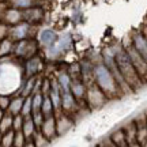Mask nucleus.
<instances>
[{
  "label": "nucleus",
  "instance_id": "4c0bfd02",
  "mask_svg": "<svg viewBox=\"0 0 147 147\" xmlns=\"http://www.w3.org/2000/svg\"><path fill=\"white\" fill-rule=\"evenodd\" d=\"M1 138H3V132L0 131V144H1Z\"/></svg>",
  "mask_w": 147,
  "mask_h": 147
},
{
  "label": "nucleus",
  "instance_id": "7ed1b4c3",
  "mask_svg": "<svg viewBox=\"0 0 147 147\" xmlns=\"http://www.w3.org/2000/svg\"><path fill=\"white\" fill-rule=\"evenodd\" d=\"M72 47V37L69 34H64L61 37H57L56 42L47 48V56L49 59H56L64 52H67Z\"/></svg>",
  "mask_w": 147,
  "mask_h": 147
},
{
  "label": "nucleus",
  "instance_id": "4468645a",
  "mask_svg": "<svg viewBox=\"0 0 147 147\" xmlns=\"http://www.w3.org/2000/svg\"><path fill=\"white\" fill-rule=\"evenodd\" d=\"M3 19L7 25H16V23H19V22L23 21V16H22V11L19 8H15V7H12V8H8V10H5L4 15H3Z\"/></svg>",
  "mask_w": 147,
  "mask_h": 147
},
{
  "label": "nucleus",
  "instance_id": "f257e3e1",
  "mask_svg": "<svg viewBox=\"0 0 147 147\" xmlns=\"http://www.w3.org/2000/svg\"><path fill=\"white\" fill-rule=\"evenodd\" d=\"M116 64H117V68L120 71L123 79L127 82V84L131 87V89H139L142 86L143 80L139 76L138 71L135 69L134 64H132L131 59L128 56L125 49H119L116 52Z\"/></svg>",
  "mask_w": 147,
  "mask_h": 147
},
{
  "label": "nucleus",
  "instance_id": "39448f33",
  "mask_svg": "<svg viewBox=\"0 0 147 147\" xmlns=\"http://www.w3.org/2000/svg\"><path fill=\"white\" fill-rule=\"evenodd\" d=\"M86 97H87V101H89V105L93 108V109H98L106 102V95L102 90L97 86L95 83L90 84L87 87V91H86Z\"/></svg>",
  "mask_w": 147,
  "mask_h": 147
},
{
  "label": "nucleus",
  "instance_id": "bb28decb",
  "mask_svg": "<svg viewBox=\"0 0 147 147\" xmlns=\"http://www.w3.org/2000/svg\"><path fill=\"white\" fill-rule=\"evenodd\" d=\"M10 3L15 8L25 10V8H29V7H32L34 4V0H10Z\"/></svg>",
  "mask_w": 147,
  "mask_h": 147
},
{
  "label": "nucleus",
  "instance_id": "e433bc0d",
  "mask_svg": "<svg viewBox=\"0 0 147 147\" xmlns=\"http://www.w3.org/2000/svg\"><path fill=\"white\" fill-rule=\"evenodd\" d=\"M143 36L146 37V40H147V26L144 27V29H143Z\"/></svg>",
  "mask_w": 147,
  "mask_h": 147
},
{
  "label": "nucleus",
  "instance_id": "f3484780",
  "mask_svg": "<svg viewBox=\"0 0 147 147\" xmlns=\"http://www.w3.org/2000/svg\"><path fill=\"white\" fill-rule=\"evenodd\" d=\"M56 128H57V134L61 135V134H65L68 129L72 128V123L67 117H60L59 120H56Z\"/></svg>",
  "mask_w": 147,
  "mask_h": 147
},
{
  "label": "nucleus",
  "instance_id": "c9c22d12",
  "mask_svg": "<svg viewBox=\"0 0 147 147\" xmlns=\"http://www.w3.org/2000/svg\"><path fill=\"white\" fill-rule=\"evenodd\" d=\"M3 116H4V110H3L1 108H0V120L3 119Z\"/></svg>",
  "mask_w": 147,
  "mask_h": 147
},
{
  "label": "nucleus",
  "instance_id": "a211bd4d",
  "mask_svg": "<svg viewBox=\"0 0 147 147\" xmlns=\"http://www.w3.org/2000/svg\"><path fill=\"white\" fill-rule=\"evenodd\" d=\"M23 101H25V97H16L14 100H11L10 102V106H8V112H10L11 115H18V113H21V109H22V105H23Z\"/></svg>",
  "mask_w": 147,
  "mask_h": 147
},
{
  "label": "nucleus",
  "instance_id": "473e14b6",
  "mask_svg": "<svg viewBox=\"0 0 147 147\" xmlns=\"http://www.w3.org/2000/svg\"><path fill=\"white\" fill-rule=\"evenodd\" d=\"M8 33H10V27H8V25H7L5 22H0V41L4 40L5 37L8 36Z\"/></svg>",
  "mask_w": 147,
  "mask_h": 147
},
{
  "label": "nucleus",
  "instance_id": "f8f14e48",
  "mask_svg": "<svg viewBox=\"0 0 147 147\" xmlns=\"http://www.w3.org/2000/svg\"><path fill=\"white\" fill-rule=\"evenodd\" d=\"M61 108L65 112H72L78 109V101L71 93V90L61 91Z\"/></svg>",
  "mask_w": 147,
  "mask_h": 147
},
{
  "label": "nucleus",
  "instance_id": "6e6552de",
  "mask_svg": "<svg viewBox=\"0 0 147 147\" xmlns=\"http://www.w3.org/2000/svg\"><path fill=\"white\" fill-rule=\"evenodd\" d=\"M42 68V60L38 56H32V57L27 59L26 64H25V75L26 78L30 76H37V74L41 71Z\"/></svg>",
  "mask_w": 147,
  "mask_h": 147
},
{
  "label": "nucleus",
  "instance_id": "7c9ffc66",
  "mask_svg": "<svg viewBox=\"0 0 147 147\" xmlns=\"http://www.w3.org/2000/svg\"><path fill=\"white\" fill-rule=\"evenodd\" d=\"M68 75L71 76V79L80 78V64H72V65H71V68H69Z\"/></svg>",
  "mask_w": 147,
  "mask_h": 147
},
{
  "label": "nucleus",
  "instance_id": "a878e982",
  "mask_svg": "<svg viewBox=\"0 0 147 147\" xmlns=\"http://www.w3.org/2000/svg\"><path fill=\"white\" fill-rule=\"evenodd\" d=\"M33 140H34V146H49V139L47 136H44V134L41 131L40 132H34V135H33Z\"/></svg>",
  "mask_w": 147,
  "mask_h": 147
},
{
  "label": "nucleus",
  "instance_id": "0eeeda50",
  "mask_svg": "<svg viewBox=\"0 0 147 147\" xmlns=\"http://www.w3.org/2000/svg\"><path fill=\"white\" fill-rule=\"evenodd\" d=\"M29 30H30V23H27V22H19V23L14 25L10 29L8 36L14 41H21V40H25L29 36Z\"/></svg>",
  "mask_w": 147,
  "mask_h": 147
},
{
  "label": "nucleus",
  "instance_id": "f03ea898",
  "mask_svg": "<svg viewBox=\"0 0 147 147\" xmlns=\"http://www.w3.org/2000/svg\"><path fill=\"white\" fill-rule=\"evenodd\" d=\"M93 76H94V83L105 93L106 97H115L119 91H121V87L119 86L113 74L110 72V69L105 65V63L95 64L93 68Z\"/></svg>",
  "mask_w": 147,
  "mask_h": 147
},
{
  "label": "nucleus",
  "instance_id": "4be33fe9",
  "mask_svg": "<svg viewBox=\"0 0 147 147\" xmlns=\"http://www.w3.org/2000/svg\"><path fill=\"white\" fill-rule=\"evenodd\" d=\"M36 80H37V76H30V78H27L25 86L22 87V97H29V95L33 94Z\"/></svg>",
  "mask_w": 147,
  "mask_h": 147
},
{
  "label": "nucleus",
  "instance_id": "72a5a7b5",
  "mask_svg": "<svg viewBox=\"0 0 147 147\" xmlns=\"http://www.w3.org/2000/svg\"><path fill=\"white\" fill-rule=\"evenodd\" d=\"M51 91V80L49 79H44L41 82V93L42 95H48Z\"/></svg>",
  "mask_w": 147,
  "mask_h": 147
},
{
  "label": "nucleus",
  "instance_id": "2f4dec72",
  "mask_svg": "<svg viewBox=\"0 0 147 147\" xmlns=\"http://www.w3.org/2000/svg\"><path fill=\"white\" fill-rule=\"evenodd\" d=\"M32 117H33V120H34L36 127H41L42 121H44V119H45V116L42 115L41 110H40V112H34V113H32Z\"/></svg>",
  "mask_w": 147,
  "mask_h": 147
},
{
  "label": "nucleus",
  "instance_id": "412c9836",
  "mask_svg": "<svg viewBox=\"0 0 147 147\" xmlns=\"http://www.w3.org/2000/svg\"><path fill=\"white\" fill-rule=\"evenodd\" d=\"M12 120H14V115H11L10 112L8 113H4L3 119L0 120V131L7 132L8 129H12Z\"/></svg>",
  "mask_w": 147,
  "mask_h": 147
},
{
  "label": "nucleus",
  "instance_id": "2eb2a0df",
  "mask_svg": "<svg viewBox=\"0 0 147 147\" xmlns=\"http://www.w3.org/2000/svg\"><path fill=\"white\" fill-rule=\"evenodd\" d=\"M56 40H57V34L52 29H44L40 33V42H41L42 47L45 48L51 47V45H53L56 42Z\"/></svg>",
  "mask_w": 147,
  "mask_h": 147
},
{
  "label": "nucleus",
  "instance_id": "aec40b11",
  "mask_svg": "<svg viewBox=\"0 0 147 147\" xmlns=\"http://www.w3.org/2000/svg\"><path fill=\"white\" fill-rule=\"evenodd\" d=\"M112 142H113V144H116V146H121V147L127 146L128 143H127V136H125L124 129H119V131L113 132V135H112Z\"/></svg>",
  "mask_w": 147,
  "mask_h": 147
},
{
  "label": "nucleus",
  "instance_id": "1a4fd4ad",
  "mask_svg": "<svg viewBox=\"0 0 147 147\" xmlns=\"http://www.w3.org/2000/svg\"><path fill=\"white\" fill-rule=\"evenodd\" d=\"M40 128H41V132L44 134V136H47L49 140L53 139V138L56 136V134H57L56 119H55L53 116H48V117H45Z\"/></svg>",
  "mask_w": 147,
  "mask_h": 147
},
{
  "label": "nucleus",
  "instance_id": "c756f323",
  "mask_svg": "<svg viewBox=\"0 0 147 147\" xmlns=\"http://www.w3.org/2000/svg\"><path fill=\"white\" fill-rule=\"evenodd\" d=\"M23 121H25V116H22L21 113L15 115L14 116V120H12V129H14V131H19V129H22Z\"/></svg>",
  "mask_w": 147,
  "mask_h": 147
},
{
  "label": "nucleus",
  "instance_id": "393cba45",
  "mask_svg": "<svg viewBox=\"0 0 147 147\" xmlns=\"http://www.w3.org/2000/svg\"><path fill=\"white\" fill-rule=\"evenodd\" d=\"M14 49V45H12V40H1L0 41V57L1 56H7L8 53Z\"/></svg>",
  "mask_w": 147,
  "mask_h": 147
},
{
  "label": "nucleus",
  "instance_id": "cd10ccee",
  "mask_svg": "<svg viewBox=\"0 0 147 147\" xmlns=\"http://www.w3.org/2000/svg\"><path fill=\"white\" fill-rule=\"evenodd\" d=\"M21 115L25 116V117L32 115V95L25 97V101H23V105H22L21 109Z\"/></svg>",
  "mask_w": 147,
  "mask_h": 147
},
{
  "label": "nucleus",
  "instance_id": "5701e85b",
  "mask_svg": "<svg viewBox=\"0 0 147 147\" xmlns=\"http://www.w3.org/2000/svg\"><path fill=\"white\" fill-rule=\"evenodd\" d=\"M57 82H59V86H60L61 91L71 90L69 89V86H71V76H69L68 74H60L57 76Z\"/></svg>",
  "mask_w": 147,
  "mask_h": 147
},
{
  "label": "nucleus",
  "instance_id": "9d476101",
  "mask_svg": "<svg viewBox=\"0 0 147 147\" xmlns=\"http://www.w3.org/2000/svg\"><path fill=\"white\" fill-rule=\"evenodd\" d=\"M132 45L135 47L138 53L144 59V61L147 63V40L143 36V33H135L134 38H132Z\"/></svg>",
  "mask_w": 147,
  "mask_h": 147
},
{
  "label": "nucleus",
  "instance_id": "20e7f679",
  "mask_svg": "<svg viewBox=\"0 0 147 147\" xmlns=\"http://www.w3.org/2000/svg\"><path fill=\"white\" fill-rule=\"evenodd\" d=\"M125 51H127V53H128L129 59H131V61H132V64H134L135 69H136L138 74H139V76L142 78L143 82H147V63L144 61V59L138 53V51L135 49L134 45L127 47Z\"/></svg>",
  "mask_w": 147,
  "mask_h": 147
},
{
  "label": "nucleus",
  "instance_id": "dca6fc26",
  "mask_svg": "<svg viewBox=\"0 0 147 147\" xmlns=\"http://www.w3.org/2000/svg\"><path fill=\"white\" fill-rule=\"evenodd\" d=\"M36 124H34V120H33L32 115L26 116L25 117V121H23V125H22V132L25 134L26 139H32L34 132H36Z\"/></svg>",
  "mask_w": 147,
  "mask_h": 147
},
{
  "label": "nucleus",
  "instance_id": "423d86ee",
  "mask_svg": "<svg viewBox=\"0 0 147 147\" xmlns=\"http://www.w3.org/2000/svg\"><path fill=\"white\" fill-rule=\"evenodd\" d=\"M36 51H37V45L34 41H27L26 38L25 40H21L18 41V44L15 45L14 48V53L16 56L19 57H32L36 55Z\"/></svg>",
  "mask_w": 147,
  "mask_h": 147
},
{
  "label": "nucleus",
  "instance_id": "f704fd0d",
  "mask_svg": "<svg viewBox=\"0 0 147 147\" xmlns=\"http://www.w3.org/2000/svg\"><path fill=\"white\" fill-rule=\"evenodd\" d=\"M10 97H7V95H0V108L3 110H7L8 109V106H10Z\"/></svg>",
  "mask_w": 147,
  "mask_h": 147
},
{
  "label": "nucleus",
  "instance_id": "6ab92c4d",
  "mask_svg": "<svg viewBox=\"0 0 147 147\" xmlns=\"http://www.w3.org/2000/svg\"><path fill=\"white\" fill-rule=\"evenodd\" d=\"M53 110H55V106H53L52 101L49 98V95H44V100H42V105H41V112L42 115L48 117V116H53Z\"/></svg>",
  "mask_w": 147,
  "mask_h": 147
},
{
  "label": "nucleus",
  "instance_id": "ddd939ff",
  "mask_svg": "<svg viewBox=\"0 0 147 147\" xmlns=\"http://www.w3.org/2000/svg\"><path fill=\"white\" fill-rule=\"evenodd\" d=\"M71 93L74 94V97L76 98V101H80L83 100L86 97V83L80 78H75V79H71Z\"/></svg>",
  "mask_w": 147,
  "mask_h": 147
},
{
  "label": "nucleus",
  "instance_id": "9b49d317",
  "mask_svg": "<svg viewBox=\"0 0 147 147\" xmlns=\"http://www.w3.org/2000/svg\"><path fill=\"white\" fill-rule=\"evenodd\" d=\"M22 16H23V21L27 22V23H37L42 19L44 16V12H42L41 8L38 7H29V8H25L22 11Z\"/></svg>",
  "mask_w": 147,
  "mask_h": 147
},
{
  "label": "nucleus",
  "instance_id": "b1692460",
  "mask_svg": "<svg viewBox=\"0 0 147 147\" xmlns=\"http://www.w3.org/2000/svg\"><path fill=\"white\" fill-rule=\"evenodd\" d=\"M14 135H15V131H14V129H8L7 132H4V134H3V138H1V144H0V146L11 147L14 144Z\"/></svg>",
  "mask_w": 147,
  "mask_h": 147
},
{
  "label": "nucleus",
  "instance_id": "c85d7f7f",
  "mask_svg": "<svg viewBox=\"0 0 147 147\" xmlns=\"http://www.w3.org/2000/svg\"><path fill=\"white\" fill-rule=\"evenodd\" d=\"M25 143H26V136H25V134L22 132V129L15 131V135H14V144H12V146L23 147L25 146Z\"/></svg>",
  "mask_w": 147,
  "mask_h": 147
}]
</instances>
